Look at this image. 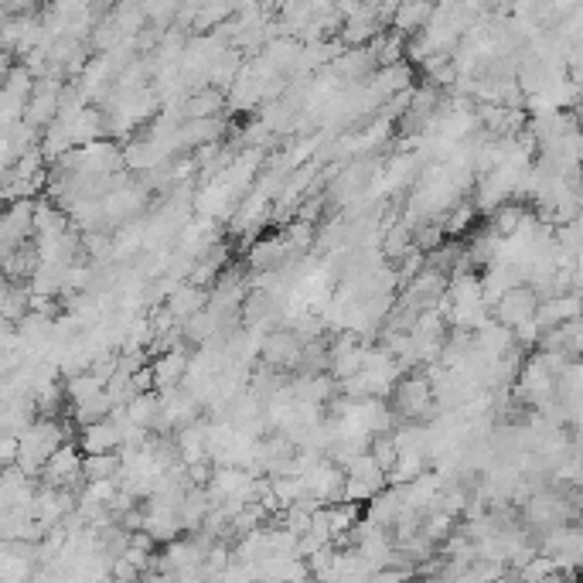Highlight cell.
Returning a JSON list of instances; mask_svg holds the SVG:
<instances>
[{"mask_svg":"<svg viewBox=\"0 0 583 583\" xmlns=\"http://www.w3.org/2000/svg\"><path fill=\"white\" fill-rule=\"evenodd\" d=\"M65 423L55 416V420H45V416H38L31 427L17 437V464L27 478H35V474H41V467L48 464V457H52L58 447L65 443Z\"/></svg>","mask_w":583,"mask_h":583,"instance_id":"cell-1","label":"cell"},{"mask_svg":"<svg viewBox=\"0 0 583 583\" xmlns=\"http://www.w3.org/2000/svg\"><path fill=\"white\" fill-rule=\"evenodd\" d=\"M392 402H396V410H400L410 423H416L420 416H430L437 410V402H433V389H430L427 376H423V369L420 372H402L396 379V386H392Z\"/></svg>","mask_w":583,"mask_h":583,"instance_id":"cell-2","label":"cell"},{"mask_svg":"<svg viewBox=\"0 0 583 583\" xmlns=\"http://www.w3.org/2000/svg\"><path fill=\"white\" fill-rule=\"evenodd\" d=\"M536 304H539V297L532 294L529 286H512L508 294L498 297V304H495L488 314H492L495 324H502V328H515V324L529 321L532 314H536Z\"/></svg>","mask_w":583,"mask_h":583,"instance_id":"cell-3","label":"cell"},{"mask_svg":"<svg viewBox=\"0 0 583 583\" xmlns=\"http://www.w3.org/2000/svg\"><path fill=\"white\" fill-rule=\"evenodd\" d=\"M188 345H174L164 355H157L151 362V376H154V392H171V389H182L184 372H188Z\"/></svg>","mask_w":583,"mask_h":583,"instance_id":"cell-4","label":"cell"},{"mask_svg":"<svg viewBox=\"0 0 583 583\" xmlns=\"http://www.w3.org/2000/svg\"><path fill=\"white\" fill-rule=\"evenodd\" d=\"M259 351H263L266 365L280 372V369H294V365H300V351H304V345L297 341L294 331H273V335H266V341L259 345Z\"/></svg>","mask_w":583,"mask_h":583,"instance_id":"cell-5","label":"cell"},{"mask_svg":"<svg viewBox=\"0 0 583 583\" xmlns=\"http://www.w3.org/2000/svg\"><path fill=\"white\" fill-rule=\"evenodd\" d=\"M82 457H89V453H117L120 451V430L117 423L106 416L99 423H89V427H82V437L76 443Z\"/></svg>","mask_w":583,"mask_h":583,"instance_id":"cell-6","label":"cell"},{"mask_svg":"<svg viewBox=\"0 0 583 583\" xmlns=\"http://www.w3.org/2000/svg\"><path fill=\"white\" fill-rule=\"evenodd\" d=\"M205 307H208V290H202V286H192V284H182L168 297V304H164V311L171 314V321H174V324H184L188 318H194L198 311H205Z\"/></svg>","mask_w":583,"mask_h":583,"instance_id":"cell-7","label":"cell"},{"mask_svg":"<svg viewBox=\"0 0 583 583\" xmlns=\"http://www.w3.org/2000/svg\"><path fill=\"white\" fill-rule=\"evenodd\" d=\"M222 109H225V92L212 89V86L188 92L182 103L184 120H212V117H219Z\"/></svg>","mask_w":583,"mask_h":583,"instance_id":"cell-8","label":"cell"},{"mask_svg":"<svg viewBox=\"0 0 583 583\" xmlns=\"http://www.w3.org/2000/svg\"><path fill=\"white\" fill-rule=\"evenodd\" d=\"M222 130H225V123H222L219 117L184 120V123H178V143H182V147H205V143H219Z\"/></svg>","mask_w":583,"mask_h":583,"instance_id":"cell-9","label":"cell"},{"mask_svg":"<svg viewBox=\"0 0 583 583\" xmlns=\"http://www.w3.org/2000/svg\"><path fill=\"white\" fill-rule=\"evenodd\" d=\"M430 14H433L430 4H396L389 25H392V31L402 35V38H413V35L423 31V25L430 21Z\"/></svg>","mask_w":583,"mask_h":583,"instance_id":"cell-10","label":"cell"},{"mask_svg":"<svg viewBox=\"0 0 583 583\" xmlns=\"http://www.w3.org/2000/svg\"><path fill=\"white\" fill-rule=\"evenodd\" d=\"M123 413H127V420L133 423V427L141 430H151L157 427V413H161V400H157V392H137L133 400L123 406Z\"/></svg>","mask_w":583,"mask_h":583,"instance_id":"cell-11","label":"cell"},{"mask_svg":"<svg viewBox=\"0 0 583 583\" xmlns=\"http://www.w3.org/2000/svg\"><path fill=\"white\" fill-rule=\"evenodd\" d=\"M120 471V453H89L82 457V478L89 481H117Z\"/></svg>","mask_w":583,"mask_h":583,"instance_id":"cell-12","label":"cell"},{"mask_svg":"<svg viewBox=\"0 0 583 583\" xmlns=\"http://www.w3.org/2000/svg\"><path fill=\"white\" fill-rule=\"evenodd\" d=\"M474 215H478V208L474 202H453L447 208V219L441 222L443 235H464L471 225H474Z\"/></svg>","mask_w":583,"mask_h":583,"instance_id":"cell-13","label":"cell"},{"mask_svg":"<svg viewBox=\"0 0 583 583\" xmlns=\"http://www.w3.org/2000/svg\"><path fill=\"white\" fill-rule=\"evenodd\" d=\"M369 457L376 461V467L382 471V474H389L392 471V464H396V457H400V451H396V443H392V433H376L372 441H369Z\"/></svg>","mask_w":583,"mask_h":583,"instance_id":"cell-14","label":"cell"},{"mask_svg":"<svg viewBox=\"0 0 583 583\" xmlns=\"http://www.w3.org/2000/svg\"><path fill=\"white\" fill-rule=\"evenodd\" d=\"M11 55H0V89H4V82H7V76H11Z\"/></svg>","mask_w":583,"mask_h":583,"instance_id":"cell-15","label":"cell"}]
</instances>
